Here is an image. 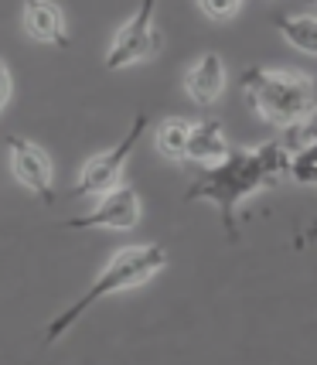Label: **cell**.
<instances>
[{
  "label": "cell",
  "instance_id": "obj_1",
  "mask_svg": "<svg viewBox=\"0 0 317 365\" xmlns=\"http://www.w3.org/2000/svg\"><path fill=\"white\" fill-rule=\"evenodd\" d=\"M290 168V150L284 143H259L249 150H229L222 160L208 164L198 175V181L185 191V202H212L219 208L225 236L236 242L239 239V219L236 208L253 198L256 191L276 188Z\"/></svg>",
  "mask_w": 317,
  "mask_h": 365
},
{
  "label": "cell",
  "instance_id": "obj_2",
  "mask_svg": "<svg viewBox=\"0 0 317 365\" xmlns=\"http://www.w3.org/2000/svg\"><path fill=\"white\" fill-rule=\"evenodd\" d=\"M164 267H167V253H164V246H157V242H143V246H123V250H116V253L110 256V263L99 270V277L89 284V290L82 294L79 301H72L62 314H55V318L48 321L45 345L58 341L93 304H99L103 297H113V294L133 290V287H143L147 280H154Z\"/></svg>",
  "mask_w": 317,
  "mask_h": 365
},
{
  "label": "cell",
  "instance_id": "obj_3",
  "mask_svg": "<svg viewBox=\"0 0 317 365\" xmlns=\"http://www.w3.org/2000/svg\"><path fill=\"white\" fill-rule=\"evenodd\" d=\"M242 96L263 123L284 130L317 110V79L303 72L256 65L242 72Z\"/></svg>",
  "mask_w": 317,
  "mask_h": 365
},
{
  "label": "cell",
  "instance_id": "obj_4",
  "mask_svg": "<svg viewBox=\"0 0 317 365\" xmlns=\"http://www.w3.org/2000/svg\"><path fill=\"white\" fill-rule=\"evenodd\" d=\"M147 113H137V120L130 123L127 137L110 147V150H103V154H95V158L85 160V168H82L79 175V185L72 188V198H95V195H103V191L116 188L123 175H127V164H130V154H133V147L140 143V137L147 133Z\"/></svg>",
  "mask_w": 317,
  "mask_h": 365
},
{
  "label": "cell",
  "instance_id": "obj_5",
  "mask_svg": "<svg viewBox=\"0 0 317 365\" xmlns=\"http://www.w3.org/2000/svg\"><path fill=\"white\" fill-rule=\"evenodd\" d=\"M160 48H164V34H160L157 21L147 14H133L120 31L113 34V45L106 51V65L116 72V68L150 62V58L160 55Z\"/></svg>",
  "mask_w": 317,
  "mask_h": 365
},
{
  "label": "cell",
  "instance_id": "obj_6",
  "mask_svg": "<svg viewBox=\"0 0 317 365\" xmlns=\"http://www.w3.org/2000/svg\"><path fill=\"white\" fill-rule=\"evenodd\" d=\"M99 202L93 205L89 215L79 219H68L65 229H116V232H127L140 222V195L133 185H116V188L95 195Z\"/></svg>",
  "mask_w": 317,
  "mask_h": 365
},
{
  "label": "cell",
  "instance_id": "obj_7",
  "mask_svg": "<svg viewBox=\"0 0 317 365\" xmlns=\"http://www.w3.org/2000/svg\"><path fill=\"white\" fill-rule=\"evenodd\" d=\"M7 154H11V171H14L17 185L38 195L45 205L55 202V164L45 154V147L24 137H7Z\"/></svg>",
  "mask_w": 317,
  "mask_h": 365
},
{
  "label": "cell",
  "instance_id": "obj_8",
  "mask_svg": "<svg viewBox=\"0 0 317 365\" xmlns=\"http://www.w3.org/2000/svg\"><path fill=\"white\" fill-rule=\"evenodd\" d=\"M24 28L34 41L41 45H55V48H68V21L65 11L55 0H24Z\"/></svg>",
  "mask_w": 317,
  "mask_h": 365
},
{
  "label": "cell",
  "instance_id": "obj_9",
  "mask_svg": "<svg viewBox=\"0 0 317 365\" xmlns=\"http://www.w3.org/2000/svg\"><path fill=\"white\" fill-rule=\"evenodd\" d=\"M185 93L194 106H215L225 93V65L215 51H205L185 72Z\"/></svg>",
  "mask_w": 317,
  "mask_h": 365
},
{
  "label": "cell",
  "instance_id": "obj_10",
  "mask_svg": "<svg viewBox=\"0 0 317 365\" xmlns=\"http://www.w3.org/2000/svg\"><path fill=\"white\" fill-rule=\"evenodd\" d=\"M225 154H229V140H225V130L219 120H198V123H191L185 160L208 168V164L222 160Z\"/></svg>",
  "mask_w": 317,
  "mask_h": 365
},
{
  "label": "cell",
  "instance_id": "obj_11",
  "mask_svg": "<svg viewBox=\"0 0 317 365\" xmlns=\"http://www.w3.org/2000/svg\"><path fill=\"white\" fill-rule=\"evenodd\" d=\"M273 28L303 55L317 58V17L314 14H273Z\"/></svg>",
  "mask_w": 317,
  "mask_h": 365
},
{
  "label": "cell",
  "instance_id": "obj_12",
  "mask_svg": "<svg viewBox=\"0 0 317 365\" xmlns=\"http://www.w3.org/2000/svg\"><path fill=\"white\" fill-rule=\"evenodd\" d=\"M188 130H191V123L188 120H181V116L164 120V123L157 127V133H154V143H157L160 158L181 164V160H185V150H188Z\"/></svg>",
  "mask_w": 317,
  "mask_h": 365
},
{
  "label": "cell",
  "instance_id": "obj_13",
  "mask_svg": "<svg viewBox=\"0 0 317 365\" xmlns=\"http://www.w3.org/2000/svg\"><path fill=\"white\" fill-rule=\"evenodd\" d=\"M293 154V150H303V147H311V143H317V110L311 113V116H303V120H297V123H290V127H284V140H280Z\"/></svg>",
  "mask_w": 317,
  "mask_h": 365
},
{
  "label": "cell",
  "instance_id": "obj_14",
  "mask_svg": "<svg viewBox=\"0 0 317 365\" xmlns=\"http://www.w3.org/2000/svg\"><path fill=\"white\" fill-rule=\"evenodd\" d=\"M286 175L293 178L297 185H317V143H311V147H303V150H293V154H290Z\"/></svg>",
  "mask_w": 317,
  "mask_h": 365
},
{
  "label": "cell",
  "instance_id": "obj_15",
  "mask_svg": "<svg viewBox=\"0 0 317 365\" xmlns=\"http://www.w3.org/2000/svg\"><path fill=\"white\" fill-rule=\"evenodd\" d=\"M194 4L208 21H229L239 11V0H194Z\"/></svg>",
  "mask_w": 317,
  "mask_h": 365
},
{
  "label": "cell",
  "instance_id": "obj_16",
  "mask_svg": "<svg viewBox=\"0 0 317 365\" xmlns=\"http://www.w3.org/2000/svg\"><path fill=\"white\" fill-rule=\"evenodd\" d=\"M11 89H14V82H11V68H7V62L0 58V113H4L7 99H11Z\"/></svg>",
  "mask_w": 317,
  "mask_h": 365
},
{
  "label": "cell",
  "instance_id": "obj_17",
  "mask_svg": "<svg viewBox=\"0 0 317 365\" xmlns=\"http://www.w3.org/2000/svg\"><path fill=\"white\" fill-rule=\"evenodd\" d=\"M154 11H157V0H140V11H137V14L154 17Z\"/></svg>",
  "mask_w": 317,
  "mask_h": 365
},
{
  "label": "cell",
  "instance_id": "obj_18",
  "mask_svg": "<svg viewBox=\"0 0 317 365\" xmlns=\"http://www.w3.org/2000/svg\"><path fill=\"white\" fill-rule=\"evenodd\" d=\"M303 4H317V0H303Z\"/></svg>",
  "mask_w": 317,
  "mask_h": 365
}]
</instances>
